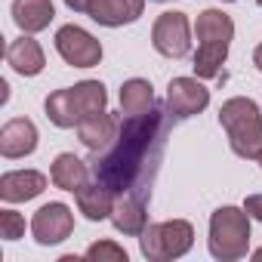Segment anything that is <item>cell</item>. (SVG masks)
Here are the masks:
<instances>
[{
  "mask_svg": "<svg viewBox=\"0 0 262 262\" xmlns=\"http://www.w3.org/2000/svg\"><path fill=\"white\" fill-rule=\"evenodd\" d=\"M225 4H234V0H225Z\"/></svg>",
  "mask_w": 262,
  "mask_h": 262,
  "instance_id": "obj_29",
  "label": "cell"
},
{
  "mask_svg": "<svg viewBox=\"0 0 262 262\" xmlns=\"http://www.w3.org/2000/svg\"><path fill=\"white\" fill-rule=\"evenodd\" d=\"M71 231H74V213H71V207H65L59 201L43 204L31 219V234L40 247L62 244L65 237H71Z\"/></svg>",
  "mask_w": 262,
  "mask_h": 262,
  "instance_id": "obj_8",
  "label": "cell"
},
{
  "mask_svg": "<svg viewBox=\"0 0 262 262\" xmlns=\"http://www.w3.org/2000/svg\"><path fill=\"white\" fill-rule=\"evenodd\" d=\"M259 167H262V155H259Z\"/></svg>",
  "mask_w": 262,
  "mask_h": 262,
  "instance_id": "obj_28",
  "label": "cell"
},
{
  "mask_svg": "<svg viewBox=\"0 0 262 262\" xmlns=\"http://www.w3.org/2000/svg\"><path fill=\"white\" fill-rule=\"evenodd\" d=\"M77 210L90 219V222H102V219H111V210H114V191L111 188H105L102 182H86L77 194Z\"/></svg>",
  "mask_w": 262,
  "mask_h": 262,
  "instance_id": "obj_18",
  "label": "cell"
},
{
  "mask_svg": "<svg viewBox=\"0 0 262 262\" xmlns=\"http://www.w3.org/2000/svg\"><path fill=\"white\" fill-rule=\"evenodd\" d=\"M256 4H259V7H262V0H256Z\"/></svg>",
  "mask_w": 262,
  "mask_h": 262,
  "instance_id": "obj_30",
  "label": "cell"
},
{
  "mask_svg": "<svg viewBox=\"0 0 262 262\" xmlns=\"http://www.w3.org/2000/svg\"><path fill=\"white\" fill-rule=\"evenodd\" d=\"M117 129H120V120L108 111H99L93 117H86L83 123H77V139L90 148V151H102L114 142L117 136Z\"/></svg>",
  "mask_w": 262,
  "mask_h": 262,
  "instance_id": "obj_15",
  "label": "cell"
},
{
  "mask_svg": "<svg viewBox=\"0 0 262 262\" xmlns=\"http://www.w3.org/2000/svg\"><path fill=\"white\" fill-rule=\"evenodd\" d=\"M253 65L262 71V43H259V47H256V53H253Z\"/></svg>",
  "mask_w": 262,
  "mask_h": 262,
  "instance_id": "obj_26",
  "label": "cell"
},
{
  "mask_svg": "<svg viewBox=\"0 0 262 262\" xmlns=\"http://www.w3.org/2000/svg\"><path fill=\"white\" fill-rule=\"evenodd\" d=\"M161 4H167V0H161Z\"/></svg>",
  "mask_w": 262,
  "mask_h": 262,
  "instance_id": "obj_31",
  "label": "cell"
},
{
  "mask_svg": "<svg viewBox=\"0 0 262 262\" xmlns=\"http://www.w3.org/2000/svg\"><path fill=\"white\" fill-rule=\"evenodd\" d=\"M151 43L161 56L167 59H182L191 53V25H188V16L185 13H161L155 19V28H151Z\"/></svg>",
  "mask_w": 262,
  "mask_h": 262,
  "instance_id": "obj_6",
  "label": "cell"
},
{
  "mask_svg": "<svg viewBox=\"0 0 262 262\" xmlns=\"http://www.w3.org/2000/svg\"><path fill=\"white\" fill-rule=\"evenodd\" d=\"M167 136V114L155 105L148 114L120 120V129L108 148L93 151L90 170L96 182L114 194H148V185L158 173Z\"/></svg>",
  "mask_w": 262,
  "mask_h": 262,
  "instance_id": "obj_1",
  "label": "cell"
},
{
  "mask_svg": "<svg viewBox=\"0 0 262 262\" xmlns=\"http://www.w3.org/2000/svg\"><path fill=\"white\" fill-rule=\"evenodd\" d=\"M56 19L53 0H13V22L22 34H37Z\"/></svg>",
  "mask_w": 262,
  "mask_h": 262,
  "instance_id": "obj_16",
  "label": "cell"
},
{
  "mask_svg": "<svg viewBox=\"0 0 262 262\" xmlns=\"http://www.w3.org/2000/svg\"><path fill=\"white\" fill-rule=\"evenodd\" d=\"M155 108V86L142 77H129L120 86V111L126 117H139Z\"/></svg>",
  "mask_w": 262,
  "mask_h": 262,
  "instance_id": "obj_19",
  "label": "cell"
},
{
  "mask_svg": "<svg viewBox=\"0 0 262 262\" xmlns=\"http://www.w3.org/2000/svg\"><path fill=\"white\" fill-rule=\"evenodd\" d=\"M7 65H10L16 74H22V77H37V74L43 71L47 59H43L40 43H37L31 34H22V37H16V40L7 47Z\"/></svg>",
  "mask_w": 262,
  "mask_h": 262,
  "instance_id": "obj_14",
  "label": "cell"
},
{
  "mask_svg": "<svg viewBox=\"0 0 262 262\" xmlns=\"http://www.w3.org/2000/svg\"><path fill=\"white\" fill-rule=\"evenodd\" d=\"M225 59H228V43H198V53H194V74H198L201 80L219 77Z\"/></svg>",
  "mask_w": 262,
  "mask_h": 262,
  "instance_id": "obj_21",
  "label": "cell"
},
{
  "mask_svg": "<svg viewBox=\"0 0 262 262\" xmlns=\"http://www.w3.org/2000/svg\"><path fill=\"white\" fill-rule=\"evenodd\" d=\"M253 259H256V262H262V247H259V250L253 253Z\"/></svg>",
  "mask_w": 262,
  "mask_h": 262,
  "instance_id": "obj_27",
  "label": "cell"
},
{
  "mask_svg": "<svg viewBox=\"0 0 262 262\" xmlns=\"http://www.w3.org/2000/svg\"><path fill=\"white\" fill-rule=\"evenodd\" d=\"M34 148H37V126L28 117H13L4 123V129H0V155L7 161L28 158L34 155Z\"/></svg>",
  "mask_w": 262,
  "mask_h": 262,
  "instance_id": "obj_10",
  "label": "cell"
},
{
  "mask_svg": "<svg viewBox=\"0 0 262 262\" xmlns=\"http://www.w3.org/2000/svg\"><path fill=\"white\" fill-rule=\"evenodd\" d=\"M0 237L4 241H19L25 237V219L16 210H0Z\"/></svg>",
  "mask_w": 262,
  "mask_h": 262,
  "instance_id": "obj_23",
  "label": "cell"
},
{
  "mask_svg": "<svg viewBox=\"0 0 262 262\" xmlns=\"http://www.w3.org/2000/svg\"><path fill=\"white\" fill-rule=\"evenodd\" d=\"M219 123L228 133V145L237 158L259 161V155H262V114H259V105L253 99L234 96V99L222 102Z\"/></svg>",
  "mask_w": 262,
  "mask_h": 262,
  "instance_id": "obj_3",
  "label": "cell"
},
{
  "mask_svg": "<svg viewBox=\"0 0 262 262\" xmlns=\"http://www.w3.org/2000/svg\"><path fill=\"white\" fill-rule=\"evenodd\" d=\"M56 50L71 68H96L102 62V43L80 25H62L56 31Z\"/></svg>",
  "mask_w": 262,
  "mask_h": 262,
  "instance_id": "obj_7",
  "label": "cell"
},
{
  "mask_svg": "<svg viewBox=\"0 0 262 262\" xmlns=\"http://www.w3.org/2000/svg\"><path fill=\"white\" fill-rule=\"evenodd\" d=\"M47 191V176L37 170H10L0 176V198L7 204H22Z\"/></svg>",
  "mask_w": 262,
  "mask_h": 262,
  "instance_id": "obj_12",
  "label": "cell"
},
{
  "mask_svg": "<svg viewBox=\"0 0 262 262\" xmlns=\"http://www.w3.org/2000/svg\"><path fill=\"white\" fill-rule=\"evenodd\" d=\"M145 10V0H93L86 16L105 28H120L136 22Z\"/></svg>",
  "mask_w": 262,
  "mask_h": 262,
  "instance_id": "obj_13",
  "label": "cell"
},
{
  "mask_svg": "<svg viewBox=\"0 0 262 262\" xmlns=\"http://www.w3.org/2000/svg\"><path fill=\"white\" fill-rule=\"evenodd\" d=\"M90 167L77 158V155H59L56 161H53V167H50V182L56 185V188H62V191H71V194H77L86 182H90Z\"/></svg>",
  "mask_w": 262,
  "mask_h": 262,
  "instance_id": "obj_17",
  "label": "cell"
},
{
  "mask_svg": "<svg viewBox=\"0 0 262 262\" xmlns=\"http://www.w3.org/2000/svg\"><path fill=\"white\" fill-rule=\"evenodd\" d=\"M244 210H247V216H250V219L262 222V194H250V198L244 201Z\"/></svg>",
  "mask_w": 262,
  "mask_h": 262,
  "instance_id": "obj_24",
  "label": "cell"
},
{
  "mask_svg": "<svg viewBox=\"0 0 262 262\" xmlns=\"http://www.w3.org/2000/svg\"><path fill=\"white\" fill-rule=\"evenodd\" d=\"M194 244V228L185 219H170V222H151L139 234L142 256L151 262H170L179 259L191 250Z\"/></svg>",
  "mask_w": 262,
  "mask_h": 262,
  "instance_id": "obj_5",
  "label": "cell"
},
{
  "mask_svg": "<svg viewBox=\"0 0 262 262\" xmlns=\"http://www.w3.org/2000/svg\"><path fill=\"white\" fill-rule=\"evenodd\" d=\"M210 256L219 262L244 259L250 250V216L241 207H219L210 216Z\"/></svg>",
  "mask_w": 262,
  "mask_h": 262,
  "instance_id": "obj_4",
  "label": "cell"
},
{
  "mask_svg": "<svg viewBox=\"0 0 262 262\" xmlns=\"http://www.w3.org/2000/svg\"><path fill=\"white\" fill-rule=\"evenodd\" d=\"M194 31H198L201 43H231L234 22L222 10H201V16L194 22Z\"/></svg>",
  "mask_w": 262,
  "mask_h": 262,
  "instance_id": "obj_20",
  "label": "cell"
},
{
  "mask_svg": "<svg viewBox=\"0 0 262 262\" xmlns=\"http://www.w3.org/2000/svg\"><path fill=\"white\" fill-rule=\"evenodd\" d=\"M83 256L93 259V262H126V250L117 247L114 241H96V244L86 247Z\"/></svg>",
  "mask_w": 262,
  "mask_h": 262,
  "instance_id": "obj_22",
  "label": "cell"
},
{
  "mask_svg": "<svg viewBox=\"0 0 262 262\" xmlns=\"http://www.w3.org/2000/svg\"><path fill=\"white\" fill-rule=\"evenodd\" d=\"M105 105H108V93H105V86L99 80H80L74 86L56 90L43 102L50 123L59 126V129H74L86 117L105 111Z\"/></svg>",
  "mask_w": 262,
  "mask_h": 262,
  "instance_id": "obj_2",
  "label": "cell"
},
{
  "mask_svg": "<svg viewBox=\"0 0 262 262\" xmlns=\"http://www.w3.org/2000/svg\"><path fill=\"white\" fill-rule=\"evenodd\" d=\"M210 105V90L198 77H173L167 86V111L176 120L194 117Z\"/></svg>",
  "mask_w": 262,
  "mask_h": 262,
  "instance_id": "obj_9",
  "label": "cell"
},
{
  "mask_svg": "<svg viewBox=\"0 0 262 262\" xmlns=\"http://www.w3.org/2000/svg\"><path fill=\"white\" fill-rule=\"evenodd\" d=\"M90 4H93V0H65V7H68V10H74V13H86V10H90Z\"/></svg>",
  "mask_w": 262,
  "mask_h": 262,
  "instance_id": "obj_25",
  "label": "cell"
},
{
  "mask_svg": "<svg viewBox=\"0 0 262 262\" xmlns=\"http://www.w3.org/2000/svg\"><path fill=\"white\" fill-rule=\"evenodd\" d=\"M111 225L120 231V234H129V237H139L148 225V213H145V198L142 194H117L114 201V210H111Z\"/></svg>",
  "mask_w": 262,
  "mask_h": 262,
  "instance_id": "obj_11",
  "label": "cell"
}]
</instances>
